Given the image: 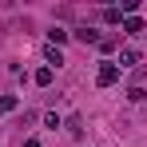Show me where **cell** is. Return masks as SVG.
<instances>
[{"instance_id": "ba28073f", "label": "cell", "mask_w": 147, "mask_h": 147, "mask_svg": "<svg viewBox=\"0 0 147 147\" xmlns=\"http://www.w3.org/2000/svg\"><path fill=\"white\" fill-rule=\"evenodd\" d=\"M32 80H36L40 88H48V84H52V68H36V76H32Z\"/></svg>"}, {"instance_id": "9c48e42d", "label": "cell", "mask_w": 147, "mask_h": 147, "mask_svg": "<svg viewBox=\"0 0 147 147\" xmlns=\"http://www.w3.org/2000/svg\"><path fill=\"white\" fill-rule=\"evenodd\" d=\"M103 20H107V24H123V16H119V8H103Z\"/></svg>"}, {"instance_id": "30bf717a", "label": "cell", "mask_w": 147, "mask_h": 147, "mask_svg": "<svg viewBox=\"0 0 147 147\" xmlns=\"http://www.w3.org/2000/svg\"><path fill=\"white\" fill-rule=\"evenodd\" d=\"M99 52L111 56V52H115V36H103V40H99Z\"/></svg>"}, {"instance_id": "277c9868", "label": "cell", "mask_w": 147, "mask_h": 147, "mask_svg": "<svg viewBox=\"0 0 147 147\" xmlns=\"http://www.w3.org/2000/svg\"><path fill=\"white\" fill-rule=\"evenodd\" d=\"M119 68H135L139 64V48H119V60H115Z\"/></svg>"}, {"instance_id": "52a82bcc", "label": "cell", "mask_w": 147, "mask_h": 147, "mask_svg": "<svg viewBox=\"0 0 147 147\" xmlns=\"http://www.w3.org/2000/svg\"><path fill=\"white\" fill-rule=\"evenodd\" d=\"M16 111V96H0V115H12Z\"/></svg>"}, {"instance_id": "7a4b0ae2", "label": "cell", "mask_w": 147, "mask_h": 147, "mask_svg": "<svg viewBox=\"0 0 147 147\" xmlns=\"http://www.w3.org/2000/svg\"><path fill=\"white\" fill-rule=\"evenodd\" d=\"M123 32H127V36H147V24L139 16H123Z\"/></svg>"}, {"instance_id": "8992f818", "label": "cell", "mask_w": 147, "mask_h": 147, "mask_svg": "<svg viewBox=\"0 0 147 147\" xmlns=\"http://www.w3.org/2000/svg\"><path fill=\"white\" fill-rule=\"evenodd\" d=\"M68 36H72V32H64V28H52V32H48V40H52V48H60V44H64V40H68Z\"/></svg>"}, {"instance_id": "5b68a950", "label": "cell", "mask_w": 147, "mask_h": 147, "mask_svg": "<svg viewBox=\"0 0 147 147\" xmlns=\"http://www.w3.org/2000/svg\"><path fill=\"white\" fill-rule=\"evenodd\" d=\"M60 64H64V52L48 44V48H44V68H60Z\"/></svg>"}, {"instance_id": "7c38bea8", "label": "cell", "mask_w": 147, "mask_h": 147, "mask_svg": "<svg viewBox=\"0 0 147 147\" xmlns=\"http://www.w3.org/2000/svg\"><path fill=\"white\" fill-rule=\"evenodd\" d=\"M24 147H44V143H40L36 135H28V139H24Z\"/></svg>"}, {"instance_id": "6da1fadb", "label": "cell", "mask_w": 147, "mask_h": 147, "mask_svg": "<svg viewBox=\"0 0 147 147\" xmlns=\"http://www.w3.org/2000/svg\"><path fill=\"white\" fill-rule=\"evenodd\" d=\"M119 64L115 60H99V68H96V84L99 88H111V84H119Z\"/></svg>"}, {"instance_id": "3957f363", "label": "cell", "mask_w": 147, "mask_h": 147, "mask_svg": "<svg viewBox=\"0 0 147 147\" xmlns=\"http://www.w3.org/2000/svg\"><path fill=\"white\" fill-rule=\"evenodd\" d=\"M72 36H76V40H80V44H96V48H99V40H103V36H99L96 28H76Z\"/></svg>"}, {"instance_id": "8fae6325", "label": "cell", "mask_w": 147, "mask_h": 147, "mask_svg": "<svg viewBox=\"0 0 147 147\" xmlns=\"http://www.w3.org/2000/svg\"><path fill=\"white\" fill-rule=\"evenodd\" d=\"M127 99H131V103H139V99H147V92H143V88H127Z\"/></svg>"}]
</instances>
